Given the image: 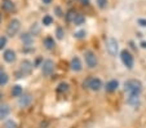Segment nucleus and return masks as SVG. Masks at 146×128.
I'll use <instances>...</instances> for the list:
<instances>
[{
  "instance_id": "6",
  "label": "nucleus",
  "mask_w": 146,
  "mask_h": 128,
  "mask_svg": "<svg viewBox=\"0 0 146 128\" xmlns=\"http://www.w3.org/2000/svg\"><path fill=\"white\" fill-rule=\"evenodd\" d=\"M19 29H21V22H19L17 18H13V20L9 22L8 27H7V35H9V36L17 35Z\"/></svg>"
},
{
  "instance_id": "7",
  "label": "nucleus",
  "mask_w": 146,
  "mask_h": 128,
  "mask_svg": "<svg viewBox=\"0 0 146 128\" xmlns=\"http://www.w3.org/2000/svg\"><path fill=\"white\" fill-rule=\"evenodd\" d=\"M53 71H54V62H53L52 60H45V61L41 64V72H43L45 76H49Z\"/></svg>"
},
{
  "instance_id": "5",
  "label": "nucleus",
  "mask_w": 146,
  "mask_h": 128,
  "mask_svg": "<svg viewBox=\"0 0 146 128\" xmlns=\"http://www.w3.org/2000/svg\"><path fill=\"white\" fill-rule=\"evenodd\" d=\"M84 61H86V65L89 69H94L98 64V60H97L96 54L92 50H86L84 52Z\"/></svg>"
},
{
  "instance_id": "32",
  "label": "nucleus",
  "mask_w": 146,
  "mask_h": 128,
  "mask_svg": "<svg viewBox=\"0 0 146 128\" xmlns=\"http://www.w3.org/2000/svg\"><path fill=\"white\" fill-rule=\"evenodd\" d=\"M1 21H3V16H1V13H0V25H1Z\"/></svg>"
},
{
  "instance_id": "29",
  "label": "nucleus",
  "mask_w": 146,
  "mask_h": 128,
  "mask_svg": "<svg viewBox=\"0 0 146 128\" xmlns=\"http://www.w3.org/2000/svg\"><path fill=\"white\" fill-rule=\"evenodd\" d=\"M78 1H80L83 5H89V0H78Z\"/></svg>"
},
{
  "instance_id": "1",
  "label": "nucleus",
  "mask_w": 146,
  "mask_h": 128,
  "mask_svg": "<svg viewBox=\"0 0 146 128\" xmlns=\"http://www.w3.org/2000/svg\"><path fill=\"white\" fill-rule=\"evenodd\" d=\"M124 91L128 92V95H136L140 96L141 91H142V84L137 79H129L124 83Z\"/></svg>"
},
{
  "instance_id": "8",
  "label": "nucleus",
  "mask_w": 146,
  "mask_h": 128,
  "mask_svg": "<svg viewBox=\"0 0 146 128\" xmlns=\"http://www.w3.org/2000/svg\"><path fill=\"white\" fill-rule=\"evenodd\" d=\"M70 67H71V70L72 71H75V72H80L83 70V64H82V61H80V58L79 57H72L71 58V61H70Z\"/></svg>"
},
{
  "instance_id": "28",
  "label": "nucleus",
  "mask_w": 146,
  "mask_h": 128,
  "mask_svg": "<svg viewBox=\"0 0 146 128\" xmlns=\"http://www.w3.org/2000/svg\"><path fill=\"white\" fill-rule=\"evenodd\" d=\"M137 25L141 27H146V20L145 18H138L137 20Z\"/></svg>"
},
{
  "instance_id": "27",
  "label": "nucleus",
  "mask_w": 146,
  "mask_h": 128,
  "mask_svg": "<svg viewBox=\"0 0 146 128\" xmlns=\"http://www.w3.org/2000/svg\"><path fill=\"white\" fill-rule=\"evenodd\" d=\"M7 42L8 40H7L5 36H0V50H3L7 47Z\"/></svg>"
},
{
  "instance_id": "16",
  "label": "nucleus",
  "mask_w": 146,
  "mask_h": 128,
  "mask_svg": "<svg viewBox=\"0 0 146 128\" xmlns=\"http://www.w3.org/2000/svg\"><path fill=\"white\" fill-rule=\"evenodd\" d=\"M8 82H9L8 74H7V72L4 71L1 67H0V87L7 86V84H8Z\"/></svg>"
},
{
  "instance_id": "24",
  "label": "nucleus",
  "mask_w": 146,
  "mask_h": 128,
  "mask_svg": "<svg viewBox=\"0 0 146 128\" xmlns=\"http://www.w3.org/2000/svg\"><path fill=\"white\" fill-rule=\"evenodd\" d=\"M96 4L100 9H106L109 5V1L108 0H96Z\"/></svg>"
},
{
  "instance_id": "14",
  "label": "nucleus",
  "mask_w": 146,
  "mask_h": 128,
  "mask_svg": "<svg viewBox=\"0 0 146 128\" xmlns=\"http://www.w3.org/2000/svg\"><path fill=\"white\" fill-rule=\"evenodd\" d=\"M21 42H22L25 45H31V44L34 43V36H33V34H30V32L22 34V35H21Z\"/></svg>"
},
{
  "instance_id": "21",
  "label": "nucleus",
  "mask_w": 146,
  "mask_h": 128,
  "mask_svg": "<svg viewBox=\"0 0 146 128\" xmlns=\"http://www.w3.org/2000/svg\"><path fill=\"white\" fill-rule=\"evenodd\" d=\"M41 23L43 26H50L53 23V17L50 14H45L43 18H41Z\"/></svg>"
},
{
  "instance_id": "30",
  "label": "nucleus",
  "mask_w": 146,
  "mask_h": 128,
  "mask_svg": "<svg viewBox=\"0 0 146 128\" xmlns=\"http://www.w3.org/2000/svg\"><path fill=\"white\" fill-rule=\"evenodd\" d=\"M140 45H141V48L146 49V42H145V40H143V42H141V43H140Z\"/></svg>"
},
{
  "instance_id": "18",
  "label": "nucleus",
  "mask_w": 146,
  "mask_h": 128,
  "mask_svg": "<svg viewBox=\"0 0 146 128\" xmlns=\"http://www.w3.org/2000/svg\"><path fill=\"white\" fill-rule=\"evenodd\" d=\"M138 102H140V96L128 95V98H127V103H128V105L137 106V105H138Z\"/></svg>"
},
{
  "instance_id": "2",
  "label": "nucleus",
  "mask_w": 146,
  "mask_h": 128,
  "mask_svg": "<svg viewBox=\"0 0 146 128\" xmlns=\"http://www.w3.org/2000/svg\"><path fill=\"white\" fill-rule=\"evenodd\" d=\"M84 87H87V88L91 89V91L97 92V91H100V89L104 87V84H102V80L100 78L91 76V78H88L86 82H84Z\"/></svg>"
},
{
  "instance_id": "15",
  "label": "nucleus",
  "mask_w": 146,
  "mask_h": 128,
  "mask_svg": "<svg viewBox=\"0 0 146 128\" xmlns=\"http://www.w3.org/2000/svg\"><path fill=\"white\" fill-rule=\"evenodd\" d=\"M12 95H13V97H21V96L23 95V88L19 84H16V86L12 87Z\"/></svg>"
},
{
  "instance_id": "17",
  "label": "nucleus",
  "mask_w": 146,
  "mask_h": 128,
  "mask_svg": "<svg viewBox=\"0 0 146 128\" xmlns=\"http://www.w3.org/2000/svg\"><path fill=\"white\" fill-rule=\"evenodd\" d=\"M21 70L23 71V74H29V72L33 70V64H31L30 61H27V60H25V61H22V64H21Z\"/></svg>"
},
{
  "instance_id": "31",
  "label": "nucleus",
  "mask_w": 146,
  "mask_h": 128,
  "mask_svg": "<svg viewBox=\"0 0 146 128\" xmlns=\"http://www.w3.org/2000/svg\"><path fill=\"white\" fill-rule=\"evenodd\" d=\"M41 1H43L44 4H50L52 3V0H41Z\"/></svg>"
},
{
  "instance_id": "23",
  "label": "nucleus",
  "mask_w": 146,
  "mask_h": 128,
  "mask_svg": "<svg viewBox=\"0 0 146 128\" xmlns=\"http://www.w3.org/2000/svg\"><path fill=\"white\" fill-rule=\"evenodd\" d=\"M18 125H17V122L13 119H7L5 122H4V128H17Z\"/></svg>"
},
{
  "instance_id": "9",
  "label": "nucleus",
  "mask_w": 146,
  "mask_h": 128,
  "mask_svg": "<svg viewBox=\"0 0 146 128\" xmlns=\"http://www.w3.org/2000/svg\"><path fill=\"white\" fill-rule=\"evenodd\" d=\"M3 58H4V61L5 62L12 64V62L16 61L17 54H16V52H14L13 49H5L4 50V53H3Z\"/></svg>"
},
{
  "instance_id": "25",
  "label": "nucleus",
  "mask_w": 146,
  "mask_h": 128,
  "mask_svg": "<svg viewBox=\"0 0 146 128\" xmlns=\"http://www.w3.org/2000/svg\"><path fill=\"white\" fill-rule=\"evenodd\" d=\"M64 35H65L64 29H62V27H57V29H56V38H57L58 40L64 39Z\"/></svg>"
},
{
  "instance_id": "26",
  "label": "nucleus",
  "mask_w": 146,
  "mask_h": 128,
  "mask_svg": "<svg viewBox=\"0 0 146 128\" xmlns=\"http://www.w3.org/2000/svg\"><path fill=\"white\" fill-rule=\"evenodd\" d=\"M86 35H87V32L84 30H79L74 32V38H76V39H83V38H86Z\"/></svg>"
},
{
  "instance_id": "19",
  "label": "nucleus",
  "mask_w": 146,
  "mask_h": 128,
  "mask_svg": "<svg viewBox=\"0 0 146 128\" xmlns=\"http://www.w3.org/2000/svg\"><path fill=\"white\" fill-rule=\"evenodd\" d=\"M84 22H86V18H84V16H83V14H79V13L75 14L74 20H72V23H74L75 26H82Z\"/></svg>"
},
{
  "instance_id": "3",
  "label": "nucleus",
  "mask_w": 146,
  "mask_h": 128,
  "mask_svg": "<svg viewBox=\"0 0 146 128\" xmlns=\"http://www.w3.org/2000/svg\"><path fill=\"white\" fill-rule=\"evenodd\" d=\"M106 50H108V53L110 54V56H113V57L118 56L119 42L115 39V38H109V39L106 40Z\"/></svg>"
},
{
  "instance_id": "4",
  "label": "nucleus",
  "mask_w": 146,
  "mask_h": 128,
  "mask_svg": "<svg viewBox=\"0 0 146 128\" xmlns=\"http://www.w3.org/2000/svg\"><path fill=\"white\" fill-rule=\"evenodd\" d=\"M120 60H121V62H123V65L127 69H133V65H135V60H133V56L131 54V52L129 50H127V49H123L120 52Z\"/></svg>"
},
{
  "instance_id": "22",
  "label": "nucleus",
  "mask_w": 146,
  "mask_h": 128,
  "mask_svg": "<svg viewBox=\"0 0 146 128\" xmlns=\"http://www.w3.org/2000/svg\"><path fill=\"white\" fill-rule=\"evenodd\" d=\"M56 91H57L58 93H65V92H67V91H69V84L67 83H60L58 84V87L57 88H56Z\"/></svg>"
},
{
  "instance_id": "20",
  "label": "nucleus",
  "mask_w": 146,
  "mask_h": 128,
  "mask_svg": "<svg viewBox=\"0 0 146 128\" xmlns=\"http://www.w3.org/2000/svg\"><path fill=\"white\" fill-rule=\"evenodd\" d=\"M1 8H3L4 11H7V12H12L14 9V4H13V1H11V0H3V3H1Z\"/></svg>"
},
{
  "instance_id": "13",
  "label": "nucleus",
  "mask_w": 146,
  "mask_h": 128,
  "mask_svg": "<svg viewBox=\"0 0 146 128\" xmlns=\"http://www.w3.org/2000/svg\"><path fill=\"white\" fill-rule=\"evenodd\" d=\"M43 45H44L48 50H52V49H54V47H56V42L52 36H47V38H44V40H43Z\"/></svg>"
},
{
  "instance_id": "11",
  "label": "nucleus",
  "mask_w": 146,
  "mask_h": 128,
  "mask_svg": "<svg viewBox=\"0 0 146 128\" xmlns=\"http://www.w3.org/2000/svg\"><path fill=\"white\" fill-rule=\"evenodd\" d=\"M31 102H33V97H31L30 95H22L18 100V105L21 106V107H26V106H29Z\"/></svg>"
},
{
  "instance_id": "12",
  "label": "nucleus",
  "mask_w": 146,
  "mask_h": 128,
  "mask_svg": "<svg viewBox=\"0 0 146 128\" xmlns=\"http://www.w3.org/2000/svg\"><path fill=\"white\" fill-rule=\"evenodd\" d=\"M105 88L108 92H115L116 89L119 88V82L116 80V79H111V80H109L108 83H106Z\"/></svg>"
},
{
  "instance_id": "10",
  "label": "nucleus",
  "mask_w": 146,
  "mask_h": 128,
  "mask_svg": "<svg viewBox=\"0 0 146 128\" xmlns=\"http://www.w3.org/2000/svg\"><path fill=\"white\" fill-rule=\"evenodd\" d=\"M11 114V107L7 103H0V120H5Z\"/></svg>"
}]
</instances>
